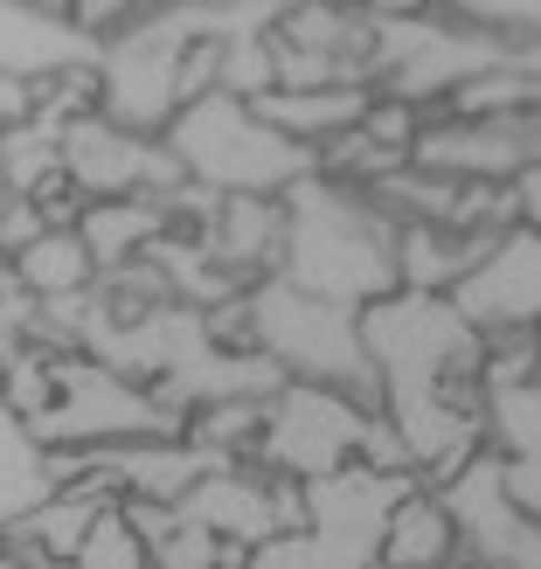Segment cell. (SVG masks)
Returning <instances> with one entry per match:
<instances>
[{
	"label": "cell",
	"instance_id": "cell-12",
	"mask_svg": "<svg viewBox=\"0 0 541 569\" xmlns=\"http://www.w3.org/2000/svg\"><path fill=\"white\" fill-rule=\"evenodd\" d=\"M174 515L194 521V528H209L222 549H264V542H278V479L258 472V466L209 472Z\"/></svg>",
	"mask_w": 541,
	"mask_h": 569
},
{
	"label": "cell",
	"instance_id": "cell-5",
	"mask_svg": "<svg viewBox=\"0 0 541 569\" xmlns=\"http://www.w3.org/2000/svg\"><path fill=\"white\" fill-rule=\"evenodd\" d=\"M42 438V451L63 459H91L111 445H153V438H181L188 423H174L139 382L111 376L91 355H56V403L28 423Z\"/></svg>",
	"mask_w": 541,
	"mask_h": 569
},
{
	"label": "cell",
	"instance_id": "cell-7",
	"mask_svg": "<svg viewBox=\"0 0 541 569\" xmlns=\"http://www.w3.org/2000/svg\"><path fill=\"white\" fill-rule=\"evenodd\" d=\"M368 417L375 410H361V403H348V396H333V389L284 382L264 403V431H258V459L250 466L271 472V479H292V487H312V479H327V472H348V466H361Z\"/></svg>",
	"mask_w": 541,
	"mask_h": 569
},
{
	"label": "cell",
	"instance_id": "cell-19",
	"mask_svg": "<svg viewBox=\"0 0 541 569\" xmlns=\"http://www.w3.org/2000/svg\"><path fill=\"white\" fill-rule=\"evenodd\" d=\"M8 278L21 284L36 306H63V299H83L98 284V264H91V250H83L77 230H49L21 250V258L8 264Z\"/></svg>",
	"mask_w": 541,
	"mask_h": 569
},
{
	"label": "cell",
	"instance_id": "cell-10",
	"mask_svg": "<svg viewBox=\"0 0 541 569\" xmlns=\"http://www.w3.org/2000/svg\"><path fill=\"white\" fill-rule=\"evenodd\" d=\"M63 181L83 209L91 202H139V194H174L181 167L160 139H132L119 126H104L98 111L63 126Z\"/></svg>",
	"mask_w": 541,
	"mask_h": 569
},
{
	"label": "cell",
	"instance_id": "cell-2",
	"mask_svg": "<svg viewBox=\"0 0 541 569\" xmlns=\"http://www.w3.org/2000/svg\"><path fill=\"white\" fill-rule=\"evenodd\" d=\"M243 320H250V348H258L284 382H312V389H333L348 403L375 410V361L361 348V312L333 306V299H312L284 278H258L243 292Z\"/></svg>",
	"mask_w": 541,
	"mask_h": 569
},
{
	"label": "cell",
	"instance_id": "cell-17",
	"mask_svg": "<svg viewBox=\"0 0 541 569\" xmlns=\"http://www.w3.org/2000/svg\"><path fill=\"white\" fill-rule=\"evenodd\" d=\"M77 237L91 250L98 278H111V271L139 264L167 237V209H160V194H139V202H91L77 216Z\"/></svg>",
	"mask_w": 541,
	"mask_h": 569
},
{
	"label": "cell",
	"instance_id": "cell-20",
	"mask_svg": "<svg viewBox=\"0 0 541 569\" xmlns=\"http://www.w3.org/2000/svg\"><path fill=\"white\" fill-rule=\"evenodd\" d=\"M56 181H63V126L28 119V126L0 132V188L36 202V194H49Z\"/></svg>",
	"mask_w": 541,
	"mask_h": 569
},
{
	"label": "cell",
	"instance_id": "cell-4",
	"mask_svg": "<svg viewBox=\"0 0 541 569\" xmlns=\"http://www.w3.org/2000/svg\"><path fill=\"white\" fill-rule=\"evenodd\" d=\"M417 493L410 472H327L305 487V528L250 549V569H375L389 515Z\"/></svg>",
	"mask_w": 541,
	"mask_h": 569
},
{
	"label": "cell",
	"instance_id": "cell-11",
	"mask_svg": "<svg viewBox=\"0 0 541 569\" xmlns=\"http://www.w3.org/2000/svg\"><path fill=\"white\" fill-rule=\"evenodd\" d=\"M70 70H98V42L70 21V8H36V0H0V77L56 83Z\"/></svg>",
	"mask_w": 541,
	"mask_h": 569
},
{
	"label": "cell",
	"instance_id": "cell-25",
	"mask_svg": "<svg viewBox=\"0 0 541 569\" xmlns=\"http://www.w3.org/2000/svg\"><path fill=\"white\" fill-rule=\"evenodd\" d=\"M0 569H21V556H14V549H8V542H0Z\"/></svg>",
	"mask_w": 541,
	"mask_h": 569
},
{
	"label": "cell",
	"instance_id": "cell-24",
	"mask_svg": "<svg viewBox=\"0 0 541 569\" xmlns=\"http://www.w3.org/2000/svg\"><path fill=\"white\" fill-rule=\"evenodd\" d=\"M507 194H514V230L541 237V160H534V167H521V174L507 181Z\"/></svg>",
	"mask_w": 541,
	"mask_h": 569
},
{
	"label": "cell",
	"instance_id": "cell-21",
	"mask_svg": "<svg viewBox=\"0 0 541 569\" xmlns=\"http://www.w3.org/2000/svg\"><path fill=\"white\" fill-rule=\"evenodd\" d=\"M487 403V451L493 459H541V376L521 389H493L479 396Z\"/></svg>",
	"mask_w": 541,
	"mask_h": 569
},
{
	"label": "cell",
	"instance_id": "cell-8",
	"mask_svg": "<svg viewBox=\"0 0 541 569\" xmlns=\"http://www.w3.org/2000/svg\"><path fill=\"white\" fill-rule=\"evenodd\" d=\"M534 160H541V111H507V119H444V111H431L410 147V167L465 188H507Z\"/></svg>",
	"mask_w": 541,
	"mask_h": 569
},
{
	"label": "cell",
	"instance_id": "cell-14",
	"mask_svg": "<svg viewBox=\"0 0 541 569\" xmlns=\"http://www.w3.org/2000/svg\"><path fill=\"white\" fill-rule=\"evenodd\" d=\"M119 507V493L104 487L98 472H77L63 493H56L42 515H28L14 535H8V549H36L42 562H56V569H70L77 556H83V542L98 535V521Z\"/></svg>",
	"mask_w": 541,
	"mask_h": 569
},
{
	"label": "cell",
	"instance_id": "cell-1",
	"mask_svg": "<svg viewBox=\"0 0 541 569\" xmlns=\"http://www.w3.org/2000/svg\"><path fill=\"white\" fill-rule=\"evenodd\" d=\"M278 209H284V237H278L271 278L348 312H368L375 299L395 292V222L375 209V194L305 174L299 188L278 194Z\"/></svg>",
	"mask_w": 541,
	"mask_h": 569
},
{
	"label": "cell",
	"instance_id": "cell-13",
	"mask_svg": "<svg viewBox=\"0 0 541 569\" xmlns=\"http://www.w3.org/2000/svg\"><path fill=\"white\" fill-rule=\"evenodd\" d=\"M63 487H70L63 451H42V438L0 403V542H8L28 515H42Z\"/></svg>",
	"mask_w": 541,
	"mask_h": 569
},
{
	"label": "cell",
	"instance_id": "cell-23",
	"mask_svg": "<svg viewBox=\"0 0 541 569\" xmlns=\"http://www.w3.org/2000/svg\"><path fill=\"white\" fill-rule=\"evenodd\" d=\"M500 479H507V500L541 528V459H514V466L500 459Z\"/></svg>",
	"mask_w": 541,
	"mask_h": 569
},
{
	"label": "cell",
	"instance_id": "cell-18",
	"mask_svg": "<svg viewBox=\"0 0 541 569\" xmlns=\"http://www.w3.org/2000/svg\"><path fill=\"white\" fill-rule=\"evenodd\" d=\"M382 569H465L459 562V535H451V515L438 507V493H410L382 528Z\"/></svg>",
	"mask_w": 541,
	"mask_h": 569
},
{
	"label": "cell",
	"instance_id": "cell-26",
	"mask_svg": "<svg viewBox=\"0 0 541 569\" xmlns=\"http://www.w3.org/2000/svg\"><path fill=\"white\" fill-rule=\"evenodd\" d=\"M0 284H8V264H0Z\"/></svg>",
	"mask_w": 541,
	"mask_h": 569
},
{
	"label": "cell",
	"instance_id": "cell-6",
	"mask_svg": "<svg viewBox=\"0 0 541 569\" xmlns=\"http://www.w3.org/2000/svg\"><path fill=\"white\" fill-rule=\"evenodd\" d=\"M181 36L167 8H139L132 28H119L104 49H98V119L119 126L132 139H167L181 111V91H174V70H181Z\"/></svg>",
	"mask_w": 541,
	"mask_h": 569
},
{
	"label": "cell",
	"instance_id": "cell-9",
	"mask_svg": "<svg viewBox=\"0 0 541 569\" xmlns=\"http://www.w3.org/2000/svg\"><path fill=\"white\" fill-rule=\"evenodd\" d=\"M423 493H431V487H423ZM438 507L451 515V535H459V562L465 569H541V528L507 500V479H500L493 451H479L459 479H444Z\"/></svg>",
	"mask_w": 541,
	"mask_h": 569
},
{
	"label": "cell",
	"instance_id": "cell-27",
	"mask_svg": "<svg viewBox=\"0 0 541 569\" xmlns=\"http://www.w3.org/2000/svg\"><path fill=\"white\" fill-rule=\"evenodd\" d=\"M375 569H382V562H375Z\"/></svg>",
	"mask_w": 541,
	"mask_h": 569
},
{
	"label": "cell",
	"instance_id": "cell-3",
	"mask_svg": "<svg viewBox=\"0 0 541 569\" xmlns=\"http://www.w3.org/2000/svg\"><path fill=\"white\" fill-rule=\"evenodd\" d=\"M167 153H174L181 181L222 194V202H237V194H258V202H278L284 188H299L312 174V153L292 147L284 132H271L250 104L237 98H194L188 111H174V126L160 139Z\"/></svg>",
	"mask_w": 541,
	"mask_h": 569
},
{
	"label": "cell",
	"instance_id": "cell-16",
	"mask_svg": "<svg viewBox=\"0 0 541 569\" xmlns=\"http://www.w3.org/2000/svg\"><path fill=\"white\" fill-rule=\"evenodd\" d=\"M278 237H284V209H278V202H258V194L222 202L216 222L202 230L209 258L230 271V278H243V284H258V278L278 271Z\"/></svg>",
	"mask_w": 541,
	"mask_h": 569
},
{
	"label": "cell",
	"instance_id": "cell-22",
	"mask_svg": "<svg viewBox=\"0 0 541 569\" xmlns=\"http://www.w3.org/2000/svg\"><path fill=\"white\" fill-rule=\"evenodd\" d=\"M36 237H49V222L42 209L28 202V194H0V264H14Z\"/></svg>",
	"mask_w": 541,
	"mask_h": 569
},
{
	"label": "cell",
	"instance_id": "cell-15",
	"mask_svg": "<svg viewBox=\"0 0 541 569\" xmlns=\"http://www.w3.org/2000/svg\"><path fill=\"white\" fill-rule=\"evenodd\" d=\"M368 104H375V91H368V83H340V91H271V98H258L250 111H258L271 132H284L292 147L320 153L327 139L354 132V126L368 119Z\"/></svg>",
	"mask_w": 541,
	"mask_h": 569
}]
</instances>
